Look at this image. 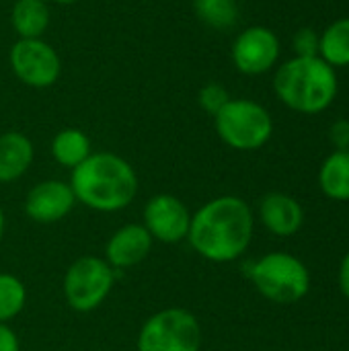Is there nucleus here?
Here are the masks:
<instances>
[{
    "label": "nucleus",
    "instance_id": "1",
    "mask_svg": "<svg viewBox=\"0 0 349 351\" xmlns=\"http://www.w3.org/2000/svg\"><path fill=\"white\" fill-rule=\"evenodd\" d=\"M253 226V212L245 199L220 195L191 214L187 241L200 257L212 263H230L249 249Z\"/></svg>",
    "mask_w": 349,
    "mask_h": 351
},
{
    "label": "nucleus",
    "instance_id": "2",
    "mask_svg": "<svg viewBox=\"0 0 349 351\" xmlns=\"http://www.w3.org/2000/svg\"><path fill=\"white\" fill-rule=\"evenodd\" d=\"M70 187L78 204L103 214L125 210L138 195V175L134 167L113 152H91L72 169Z\"/></svg>",
    "mask_w": 349,
    "mask_h": 351
},
{
    "label": "nucleus",
    "instance_id": "3",
    "mask_svg": "<svg viewBox=\"0 0 349 351\" xmlns=\"http://www.w3.org/2000/svg\"><path fill=\"white\" fill-rule=\"evenodd\" d=\"M337 72L323 58H298L284 62L274 76L278 99L292 111L315 115L325 111L337 97Z\"/></svg>",
    "mask_w": 349,
    "mask_h": 351
},
{
    "label": "nucleus",
    "instance_id": "4",
    "mask_svg": "<svg viewBox=\"0 0 349 351\" xmlns=\"http://www.w3.org/2000/svg\"><path fill=\"white\" fill-rule=\"evenodd\" d=\"M249 278L257 292L276 304H294L311 288V276L304 263L290 253H267L249 267Z\"/></svg>",
    "mask_w": 349,
    "mask_h": 351
},
{
    "label": "nucleus",
    "instance_id": "5",
    "mask_svg": "<svg viewBox=\"0 0 349 351\" xmlns=\"http://www.w3.org/2000/svg\"><path fill=\"white\" fill-rule=\"evenodd\" d=\"M214 123L220 140L234 150H257L274 134L269 111L249 99H230L214 115Z\"/></svg>",
    "mask_w": 349,
    "mask_h": 351
},
{
    "label": "nucleus",
    "instance_id": "6",
    "mask_svg": "<svg viewBox=\"0 0 349 351\" xmlns=\"http://www.w3.org/2000/svg\"><path fill=\"white\" fill-rule=\"evenodd\" d=\"M202 325L185 308L171 306L148 317L138 333L136 351H200Z\"/></svg>",
    "mask_w": 349,
    "mask_h": 351
},
{
    "label": "nucleus",
    "instance_id": "7",
    "mask_svg": "<svg viewBox=\"0 0 349 351\" xmlns=\"http://www.w3.org/2000/svg\"><path fill=\"white\" fill-rule=\"evenodd\" d=\"M113 284L115 269L103 257L82 255L66 269L62 292L74 313H93L107 300Z\"/></svg>",
    "mask_w": 349,
    "mask_h": 351
},
{
    "label": "nucleus",
    "instance_id": "8",
    "mask_svg": "<svg viewBox=\"0 0 349 351\" xmlns=\"http://www.w3.org/2000/svg\"><path fill=\"white\" fill-rule=\"evenodd\" d=\"M10 66L16 78L33 88L51 86L60 76V58L41 39H19L10 49Z\"/></svg>",
    "mask_w": 349,
    "mask_h": 351
},
{
    "label": "nucleus",
    "instance_id": "9",
    "mask_svg": "<svg viewBox=\"0 0 349 351\" xmlns=\"http://www.w3.org/2000/svg\"><path fill=\"white\" fill-rule=\"evenodd\" d=\"M142 224L154 241L177 245L187 239L191 212L177 195L158 193L146 202L142 210Z\"/></svg>",
    "mask_w": 349,
    "mask_h": 351
},
{
    "label": "nucleus",
    "instance_id": "10",
    "mask_svg": "<svg viewBox=\"0 0 349 351\" xmlns=\"http://www.w3.org/2000/svg\"><path fill=\"white\" fill-rule=\"evenodd\" d=\"M280 58L278 35L261 25L245 29L232 45V62L239 72L255 76L274 68Z\"/></svg>",
    "mask_w": 349,
    "mask_h": 351
},
{
    "label": "nucleus",
    "instance_id": "11",
    "mask_svg": "<svg viewBox=\"0 0 349 351\" xmlns=\"http://www.w3.org/2000/svg\"><path fill=\"white\" fill-rule=\"evenodd\" d=\"M76 195L66 181L47 179L37 183L25 197V216L35 224H56L76 206Z\"/></svg>",
    "mask_w": 349,
    "mask_h": 351
},
{
    "label": "nucleus",
    "instance_id": "12",
    "mask_svg": "<svg viewBox=\"0 0 349 351\" xmlns=\"http://www.w3.org/2000/svg\"><path fill=\"white\" fill-rule=\"evenodd\" d=\"M154 239L144 224H123L117 228L105 245V261L113 269H130L140 265L152 251Z\"/></svg>",
    "mask_w": 349,
    "mask_h": 351
},
{
    "label": "nucleus",
    "instance_id": "13",
    "mask_svg": "<svg viewBox=\"0 0 349 351\" xmlns=\"http://www.w3.org/2000/svg\"><path fill=\"white\" fill-rule=\"evenodd\" d=\"M263 226L278 237H292L300 230L304 212L300 204L286 193H267L259 204Z\"/></svg>",
    "mask_w": 349,
    "mask_h": 351
},
{
    "label": "nucleus",
    "instance_id": "14",
    "mask_svg": "<svg viewBox=\"0 0 349 351\" xmlns=\"http://www.w3.org/2000/svg\"><path fill=\"white\" fill-rule=\"evenodd\" d=\"M35 148L21 132H6L0 136V183L21 179L33 165Z\"/></svg>",
    "mask_w": 349,
    "mask_h": 351
},
{
    "label": "nucleus",
    "instance_id": "15",
    "mask_svg": "<svg viewBox=\"0 0 349 351\" xmlns=\"http://www.w3.org/2000/svg\"><path fill=\"white\" fill-rule=\"evenodd\" d=\"M10 19L21 39H41L49 25V8L45 0H16Z\"/></svg>",
    "mask_w": 349,
    "mask_h": 351
},
{
    "label": "nucleus",
    "instance_id": "16",
    "mask_svg": "<svg viewBox=\"0 0 349 351\" xmlns=\"http://www.w3.org/2000/svg\"><path fill=\"white\" fill-rule=\"evenodd\" d=\"M51 156L58 165L66 169H76L91 156V140L82 130L66 128L58 132L51 140Z\"/></svg>",
    "mask_w": 349,
    "mask_h": 351
},
{
    "label": "nucleus",
    "instance_id": "17",
    "mask_svg": "<svg viewBox=\"0 0 349 351\" xmlns=\"http://www.w3.org/2000/svg\"><path fill=\"white\" fill-rule=\"evenodd\" d=\"M319 185L323 193L337 202L349 199V150H335L321 167Z\"/></svg>",
    "mask_w": 349,
    "mask_h": 351
},
{
    "label": "nucleus",
    "instance_id": "18",
    "mask_svg": "<svg viewBox=\"0 0 349 351\" xmlns=\"http://www.w3.org/2000/svg\"><path fill=\"white\" fill-rule=\"evenodd\" d=\"M319 58L333 68L349 66V16L333 21L319 35Z\"/></svg>",
    "mask_w": 349,
    "mask_h": 351
},
{
    "label": "nucleus",
    "instance_id": "19",
    "mask_svg": "<svg viewBox=\"0 0 349 351\" xmlns=\"http://www.w3.org/2000/svg\"><path fill=\"white\" fill-rule=\"evenodd\" d=\"M195 14L202 23L212 29H230L239 19L237 0H193Z\"/></svg>",
    "mask_w": 349,
    "mask_h": 351
},
{
    "label": "nucleus",
    "instance_id": "20",
    "mask_svg": "<svg viewBox=\"0 0 349 351\" xmlns=\"http://www.w3.org/2000/svg\"><path fill=\"white\" fill-rule=\"evenodd\" d=\"M27 304L25 284L12 276L0 271V323H10L16 319Z\"/></svg>",
    "mask_w": 349,
    "mask_h": 351
},
{
    "label": "nucleus",
    "instance_id": "21",
    "mask_svg": "<svg viewBox=\"0 0 349 351\" xmlns=\"http://www.w3.org/2000/svg\"><path fill=\"white\" fill-rule=\"evenodd\" d=\"M228 101H230L228 90H226L222 84H218V82H208V84H204V86L200 88V93H197V103H200V107H202L206 113H210L212 117H214Z\"/></svg>",
    "mask_w": 349,
    "mask_h": 351
},
{
    "label": "nucleus",
    "instance_id": "22",
    "mask_svg": "<svg viewBox=\"0 0 349 351\" xmlns=\"http://www.w3.org/2000/svg\"><path fill=\"white\" fill-rule=\"evenodd\" d=\"M294 51L298 58L319 56V33L311 27H302L294 35Z\"/></svg>",
    "mask_w": 349,
    "mask_h": 351
},
{
    "label": "nucleus",
    "instance_id": "23",
    "mask_svg": "<svg viewBox=\"0 0 349 351\" xmlns=\"http://www.w3.org/2000/svg\"><path fill=\"white\" fill-rule=\"evenodd\" d=\"M329 138L335 150H349V119H337L329 130Z\"/></svg>",
    "mask_w": 349,
    "mask_h": 351
},
{
    "label": "nucleus",
    "instance_id": "24",
    "mask_svg": "<svg viewBox=\"0 0 349 351\" xmlns=\"http://www.w3.org/2000/svg\"><path fill=\"white\" fill-rule=\"evenodd\" d=\"M0 351H21L19 337L8 327V323H0Z\"/></svg>",
    "mask_w": 349,
    "mask_h": 351
},
{
    "label": "nucleus",
    "instance_id": "25",
    "mask_svg": "<svg viewBox=\"0 0 349 351\" xmlns=\"http://www.w3.org/2000/svg\"><path fill=\"white\" fill-rule=\"evenodd\" d=\"M339 286H341V292L349 298V253L346 255L341 269H339Z\"/></svg>",
    "mask_w": 349,
    "mask_h": 351
},
{
    "label": "nucleus",
    "instance_id": "26",
    "mask_svg": "<svg viewBox=\"0 0 349 351\" xmlns=\"http://www.w3.org/2000/svg\"><path fill=\"white\" fill-rule=\"evenodd\" d=\"M4 226H6V220H4V212H2V208H0V241H2V237H4Z\"/></svg>",
    "mask_w": 349,
    "mask_h": 351
},
{
    "label": "nucleus",
    "instance_id": "27",
    "mask_svg": "<svg viewBox=\"0 0 349 351\" xmlns=\"http://www.w3.org/2000/svg\"><path fill=\"white\" fill-rule=\"evenodd\" d=\"M53 2H60V4H70V2H76V0H53Z\"/></svg>",
    "mask_w": 349,
    "mask_h": 351
}]
</instances>
